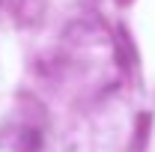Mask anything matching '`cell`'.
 <instances>
[{
  "label": "cell",
  "instance_id": "6da1fadb",
  "mask_svg": "<svg viewBox=\"0 0 155 152\" xmlns=\"http://www.w3.org/2000/svg\"><path fill=\"white\" fill-rule=\"evenodd\" d=\"M149 125H152V116H149V114H140V116H137V131H134L131 152H143V146H146V137H149Z\"/></svg>",
  "mask_w": 155,
  "mask_h": 152
}]
</instances>
